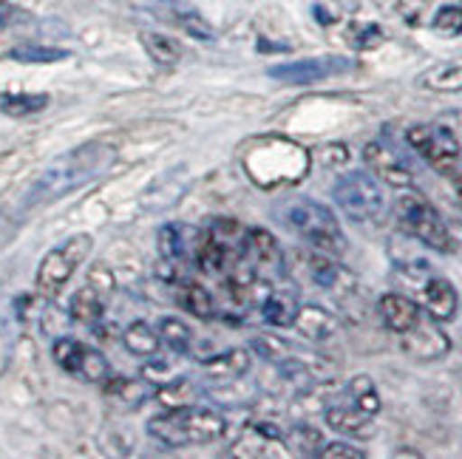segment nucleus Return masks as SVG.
Listing matches in <instances>:
<instances>
[{
    "label": "nucleus",
    "mask_w": 462,
    "mask_h": 459,
    "mask_svg": "<svg viewBox=\"0 0 462 459\" xmlns=\"http://www.w3.org/2000/svg\"><path fill=\"white\" fill-rule=\"evenodd\" d=\"M114 162H116V148H111L106 142H86L63 156H57L26 190L23 207L32 210V207H43L49 202H57V198L69 196L71 190H79L83 185L108 173L114 168Z\"/></svg>",
    "instance_id": "f257e3e1"
},
{
    "label": "nucleus",
    "mask_w": 462,
    "mask_h": 459,
    "mask_svg": "<svg viewBox=\"0 0 462 459\" xmlns=\"http://www.w3.org/2000/svg\"><path fill=\"white\" fill-rule=\"evenodd\" d=\"M275 216L281 225L304 238L312 250L327 252V255L346 252V235L340 230L335 213L327 205L315 202V198H307V196L284 198V202L275 205Z\"/></svg>",
    "instance_id": "f03ea898"
},
{
    "label": "nucleus",
    "mask_w": 462,
    "mask_h": 459,
    "mask_svg": "<svg viewBox=\"0 0 462 459\" xmlns=\"http://www.w3.org/2000/svg\"><path fill=\"white\" fill-rule=\"evenodd\" d=\"M148 434L156 443L168 448H188V445H208L225 434V417L216 409L205 406H182L165 414L151 417Z\"/></svg>",
    "instance_id": "7ed1b4c3"
},
{
    "label": "nucleus",
    "mask_w": 462,
    "mask_h": 459,
    "mask_svg": "<svg viewBox=\"0 0 462 459\" xmlns=\"http://www.w3.org/2000/svg\"><path fill=\"white\" fill-rule=\"evenodd\" d=\"M394 216H397L400 230L411 235L414 242L426 244L437 252L454 250V238L443 222V216L437 213V207L420 190L403 188V193H400L394 202Z\"/></svg>",
    "instance_id": "20e7f679"
},
{
    "label": "nucleus",
    "mask_w": 462,
    "mask_h": 459,
    "mask_svg": "<svg viewBox=\"0 0 462 459\" xmlns=\"http://www.w3.org/2000/svg\"><path fill=\"white\" fill-rule=\"evenodd\" d=\"M332 196H335V205L340 207L346 218L357 225H366V222H377L380 216L386 210V196H383V188L380 182L366 173V170H352V173H344L335 182L332 188Z\"/></svg>",
    "instance_id": "39448f33"
},
{
    "label": "nucleus",
    "mask_w": 462,
    "mask_h": 459,
    "mask_svg": "<svg viewBox=\"0 0 462 459\" xmlns=\"http://www.w3.org/2000/svg\"><path fill=\"white\" fill-rule=\"evenodd\" d=\"M94 242L88 233H79V235H71L66 238L63 244L49 250L43 255V262H40L37 267V275H34V287L43 292V295H57L60 289H63L71 275L79 270V264L86 262L88 252H91Z\"/></svg>",
    "instance_id": "423d86ee"
},
{
    "label": "nucleus",
    "mask_w": 462,
    "mask_h": 459,
    "mask_svg": "<svg viewBox=\"0 0 462 459\" xmlns=\"http://www.w3.org/2000/svg\"><path fill=\"white\" fill-rule=\"evenodd\" d=\"M397 267L403 270L406 281L414 284L420 304H423V309L434 321H451L457 315V289L451 287V281H446L443 275H437L423 258H417L411 264H397Z\"/></svg>",
    "instance_id": "0eeeda50"
},
{
    "label": "nucleus",
    "mask_w": 462,
    "mask_h": 459,
    "mask_svg": "<svg viewBox=\"0 0 462 459\" xmlns=\"http://www.w3.org/2000/svg\"><path fill=\"white\" fill-rule=\"evenodd\" d=\"M409 145L443 176H451L462 165L457 136L443 125H414L406 131Z\"/></svg>",
    "instance_id": "6e6552de"
},
{
    "label": "nucleus",
    "mask_w": 462,
    "mask_h": 459,
    "mask_svg": "<svg viewBox=\"0 0 462 459\" xmlns=\"http://www.w3.org/2000/svg\"><path fill=\"white\" fill-rule=\"evenodd\" d=\"M54 361L63 372L83 377L88 383H103L111 377V366L106 357L86 344L71 341V337H60L54 344Z\"/></svg>",
    "instance_id": "1a4fd4ad"
},
{
    "label": "nucleus",
    "mask_w": 462,
    "mask_h": 459,
    "mask_svg": "<svg viewBox=\"0 0 462 459\" xmlns=\"http://www.w3.org/2000/svg\"><path fill=\"white\" fill-rule=\"evenodd\" d=\"M352 69L355 63L346 57H310V60H292V63L273 66L267 74L290 86H310V83H320V79L352 71Z\"/></svg>",
    "instance_id": "9d476101"
},
{
    "label": "nucleus",
    "mask_w": 462,
    "mask_h": 459,
    "mask_svg": "<svg viewBox=\"0 0 462 459\" xmlns=\"http://www.w3.org/2000/svg\"><path fill=\"white\" fill-rule=\"evenodd\" d=\"M295 270L307 278L310 284L320 287V289H329V292H337L344 287H352V275L335 264L327 252H295Z\"/></svg>",
    "instance_id": "9b49d317"
},
{
    "label": "nucleus",
    "mask_w": 462,
    "mask_h": 459,
    "mask_svg": "<svg viewBox=\"0 0 462 459\" xmlns=\"http://www.w3.org/2000/svg\"><path fill=\"white\" fill-rule=\"evenodd\" d=\"M364 159H366L369 170L377 179H383L386 185H392V188H411V182H414L411 168L406 165V159L400 156L392 145L380 142V139H377V142H369L364 148Z\"/></svg>",
    "instance_id": "f8f14e48"
},
{
    "label": "nucleus",
    "mask_w": 462,
    "mask_h": 459,
    "mask_svg": "<svg viewBox=\"0 0 462 459\" xmlns=\"http://www.w3.org/2000/svg\"><path fill=\"white\" fill-rule=\"evenodd\" d=\"M400 337H403L406 352L414 354V357H423V361H431V357H443L448 352V346H451L446 332H439V326L434 324L431 315L429 317L420 315V321L409 332L400 335Z\"/></svg>",
    "instance_id": "ddd939ff"
},
{
    "label": "nucleus",
    "mask_w": 462,
    "mask_h": 459,
    "mask_svg": "<svg viewBox=\"0 0 462 459\" xmlns=\"http://www.w3.org/2000/svg\"><path fill=\"white\" fill-rule=\"evenodd\" d=\"M377 309H380V317H383L386 329H392L397 335L409 332L420 321V315H423V312H420V307L411 301V298L400 295V292H389V295L380 298Z\"/></svg>",
    "instance_id": "4468645a"
},
{
    "label": "nucleus",
    "mask_w": 462,
    "mask_h": 459,
    "mask_svg": "<svg viewBox=\"0 0 462 459\" xmlns=\"http://www.w3.org/2000/svg\"><path fill=\"white\" fill-rule=\"evenodd\" d=\"M327 423H329V428H335L340 434H349V436H360V440H366V436L374 434L372 414H364L352 403H332L327 409Z\"/></svg>",
    "instance_id": "2eb2a0df"
},
{
    "label": "nucleus",
    "mask_w": 462,
    "mask_h": 459,
    "mask_svg": "<svg viewBox=\"0 0 462 459\" xmlns=\"http://www.w3.org/2000/svg\"><path fill=\"white\" fill-rule=\"evenodd\" d=\"M247 372H250V354L245 349H233V352L218 354L216 361L205 363L202 377L210 383L225 386V383H238Z\"/></svg>",
    "instance_id": "dca6fc26"
},
{
    "label": "nucleus",
    "mask_w": 462,
    "mask_h": 459,
    "mask_svg": "<svg viewBox=\"0 0 462 459\" xmlns=\"http://www.w3.org/2000/svg\"><path fill=\"white\" fill-rule=\"evenodd\" d=\"M292 326L304 337H310V341H329L337 332V317L324 307L307 304V307H298Z\"/></svg>",
    "instance_id": "f3484780"
},
{
    "label": "nucleus",
    "mask_w": 462,
    "mask_h": 459,
    "mask_svg": "<svg viewBox=\"0 0 462 459\" xmlns=\"http://www.w3.org/2000/svg\"><path fill=\"white\" fill-rule=\"evenodd\" d=\"M295 315H298V298H295V292L273 289V287L264 289V298H261V317H264V324L284 329V326H292Z\"/></svg>",
    "instance_id": "a211bd4d"
},
{
    "label": "nucleus",
    "mask_w": 462,
    "mask_h": 459,
    "mask_svg": "<svg viewBox=\"0 0 462 459\" xmlns=\"http://www.w3.org/2000/svg\"><path fill=\"white\" fill-rule=\"evenodd\" d=\"M420 86L437 91V94H457L462 91V57L446 60V63H437L431 69H426L417 79Z\"/></svg>",
    "instance_id": "6ab92c4d"
},
{
    "label": "nucleus",
    "mask_w": 462,
    "mask_h": 459,
    "mask_svg": "<svg viewBox=\"0 0 462 459\" xmlns=\"http://www.w3.org/2000/svg\"><path fill=\"white\" fill-rule=\"evenodd\" d=\"M247 258L261 267H281L284 252L267 230H247Z\"/></svg>",
    "instance_id": "aec40b11"
},
{
    "label": "nucleus",
    "mask_w": 462,
    "mask_h": 459,
    "mask_svg": "<svg viewBox=\"0 0 462 459\" xmlns=\"http://www.w3.org/2000/svg\"><path fill=\"white\" fill-rule=\"evenodd\" d=\"M123 344H125V349L131 352V354H136V357H153L156 354V349H159V332L151 326V324H145V321H134L128 329H125V335H123Z\"/></svg>",
    "instance_id": "412c9836"
},
{
    "label": "nucleus",
    "mask_w": 462,
    "mask_h": 459,
    "mask_svg": "<svg viewBox=\"0 0 462 459\" xmlns=\"http://www.w3.org/2000/svg\"><path fill=\"white\" fill-rule=\"evenodd\" d=\"M143 46L151 54V60H156L159 66H176L182 60V46L179 40L168 37V34H159V32H143Z\"/></svg>",
    "instance_id": "4be33fe9"
},
{
    "label": "nucleus",
    "mask_w": 462,
    "mask_h": 459,
    "mask_svg": "<svg viewBox=\"0 0 462 459\" xmlns=\"http://www.w3.org/2000/svg\"><path fill=\"white\" fill-rule=\"evenodd\" d=\"M284 445L287 451L298 454V456H318L320 448H324V436H320L318 428L307 426V423H300V426H292L284 436Z\"/></svg>",
    "instance_id": "5701e85b"
},
{
    "label": "nucleus",
    "mask_w": 462,
    "mask_h": 459,
    "mask_svg": "<svg viewBox=\"0 0 462 459\" xmlns=\"http://www.w3.org/2000/svg\"><path fill=\"white\" fill-rule=\"evenodd\" d=\"M176 304L188 309L190 315L196 317H213V298L205 287H199V284H176Z\"/></svg>",
    "instance_id": "b1692460"
},
{
    "label": "nucleus",
    "mask_w": 462,
    "mask_h": 459,
    "mask_svg": "<svg viewBox=\"0 0 462 459\" xmlns=\"http://www.w3.org/2000/svg\"><path fill=\"white\" fill-rule=\"evenodd\" d=\"M99 315H103V295L94 284L83 287L71 298V317L79 324H97Z\"/></svg>",
    "instance_id": "393cba45"
},
{
    "label": "nucleus",
    "mask_w": 462,
    "mask_h": 459,
    "mask_svg": "<svg viewBox=\"0 0 462 459\" xmlns=\"http://www.w3.org/2000/svg\"><path fill=\"white\" fill-rule=\"evenodd\" d=\"M159 341H162L173 354H188L190 352V344H193V332L185 321H179V317H162V324H159Z\"/></svg>",
    "instance_id": "a878e982"
},
{
    "label": "nucleus",
    "mask_w": 462,
    "mask_h": 459,
    "mask_svg": "<svg viewBox=\"0 0 462 459\" xmlns=\"http://www.w3.org/2000/svg\"><path fill=\"white\" fill-rule=\"evenodd\" d=\"M51 103L49 94H4L0 96V111L6 116H29V114H40Z\"/></svg>",
    "instance_id": "bb28decb"
},
{
    "label": "nucleus",
    "mask_w": 462,
    "mask_h": 459,
    "mask_svg": "<svg viewBox=\"0 0 462 459\" xmlns=\"http://www.w3.org/2000/svg\"><path fill=\"white\" fill-rule=\"evenodd\" d=\"M346 397L352 400V406H357L364 414H377L380 411V394L372 383V377L369 374H357L349 381L346 386Z\"/></svg>",
    "instance_id": "cd10ccee"
},
{
    "label": "nucleus",
    "mask_w": 462,
    "mask_h": 459,
    "mask_svg": "<svg viewBox=\"0 0 462 459\" xmlns=\"http://www.w3.org/2000/svg\"><path fill=\"white\" fill-rule=\"evenodd\" d=\"M156 247H159V255H162L165 262H182V258L188 255L185 227L182 225H165L156 235Z\"/></svg>",
    "instance_id": "c85d7f7f"
},
{
    "label": "nucleus",
    "mask_w": 462,
    "mask_h": 459,
    "mask_svg": "<svg viewBox=\"0 0 462 459\" xmlns=\"http://www.w3.org/2000/svg\"><path fill=\"white\" fill-rule=\"evenodd\" d=\"M9 57L17 63H60V60H69L71 51L51 46H17L9 51Z\"/></svg>",
    "instance_id": "c756f323"
},
{
    "label": "nucleus",
    "mask_w": 462,
    "mask_h": 459,
    "mask_svg": "<svg viewBox=\"0 0 462 459\" xmlns=\"http://www.w3.org/2000/svg\"><path fill=\"white\" fill-rule=\"evenodd\" d=\"M108 394L114 400H123L128 406H139L148 397V383L145 381H125V377H116L108 386Z\"/></svg>",
    "instance_id": "7c9ffc66"
},
{
    "label": "nucleus",
    "mask_w": 462,
    "mask_h": 459,
    "mask_svg": "<svg viewBox=\"0 0 462 459\" xmlns=\"http://www.w3.org/2000/svg\"><path fill=\"white\" fill-rule=\"evenodd\" d=\"M431 29L446 37L462 34V6H439L431 20Z\"/></svg>",
    "instance_id": "2f4dec72"
},
{
    "label": "nucleus",
    "mask_w": 462,
    "mask_h": 459,
    "mask_svg": "<svg viewBox=\"0 0 462 459\" xmlns=\"http://www.w3.org/2000/svg\"><path fill=\"white\" fill-rule=\"evenodd\" d=\"M179 26H182L188 34H193V37H199V40H213V29H210V23H205L202 17H199V12H193V9H182V12H173L171 14Z\"/></svg>",
    "instance_id": "473e14b6"
},
{
    "label": "nucleus",
    "mask_w": 462,
    "mask_h": 459,
    "mask_svg": "<svg viewBox=\"0 0 462 459\" xmlns=\"http://www.w3.org/2000/svg\"><path fill=\"white\" fill-rule=\"evenodd\" d=\"M318 456H324V459H364L366 454L355 445H349V443H327Z\"/></svg>",
    "instance_id": "72a5a7b5"
},
{
    "label": "nucleus",
    "mask_w": 462,
    "mask_h": 459,
    "mask_svg": "<svg viewBox=\"0 0 462 459\" xmlns=\"http://www.w3.org/2000/svg\"><path fill=\"white\" fill-rule=\"evenodd\" d=\"M380 40H383V32H380V26H366L364 32H360V40H355V43L360 49H372V46L380 43Z\"/></svg>",
    "instance_id": "f704fd0d"
},
{
    "label": "nucleus",
    "mask_w": 462,
    "mask_h": 459,
    "mask_svg": "<svg viewBox=\"0 0 462 459\" xmlns=\"http://www.w3.org/2000/svg\"><path fill=\"white\" fill-rule=\"evenodd\" d=\"M451 176H454V182H457V193H459V202H462V165Z\"/></svg>",
    "instance_id": "c9c22d12"
}]
</instances>
